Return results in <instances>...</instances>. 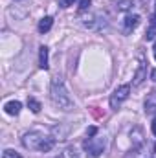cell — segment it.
I'll return each instance as SVG.
<instances>
[{"instance_id":"1","label":"cell","mask_w":156,"mask_h":158,"mask_svg":"<svg viewBox=\"0 0 156 158\" xmlns=\"http://www.w3.org/2000/svg\"><path fill=\"white\" fill-rule=\"evenodd\" d=\"M50 96H51V101L59 109H63V110H72L74 109V99L70 98V94H68V90H66V86H64L61 77H55L51 81Z\"/></svg>"},{"instance_id":"2","label":"cell","mask_w":156,"mask_h":158,"mask_svg":"<svg viewBox=\"0 0 156 158\" xmlns=\"http://www.w3.org/2000/svg\"><path fill=\"white\" fill-rule=\"evenodd\" d=\"M129 96H130V85H121V86H117L116 90H114V94L110 96V109L117 110L119 105H121Z\"/></svg>"},{"instance_id":"3","label":"cell","mask_w":156,"mask_h":158,"mask_svg":"<svg viewBox=\"0 0 156 158\" xmlns=\"http://www.w3.org/2000/svg\"><path fill=\"white\" fill-rule=\"evenodd\" d=\"M46 138H48V136H44L42 132H30V134H26V136L22 138V143H24L28 149H39L40 151V145L44 143Z\"/></svg>"},{"instance_id":"4","label":"cell","mask_w":156,"mask_h":158,"mask_svg":"<svg viewBox=\"0 0 156 158\" xmlns=\"http://www.w3.org/2000/svg\"><path fill=\"white\" fill-rule=\"evenodd\" d=\"M84 149L90 153L92 158H97L103 153V149H105V142H103L101 138H88V140L84 142Z\"/></svg>"},{"instance_id":"5","label":"cell","mask_w":156,"mask_h":158,"mask_svg":"<svg viewBox=\"0 0 156 158\" xmlns=\"http://www.w3.org/2000/svg\"><path fill=\"white\" fill-rule=\"evenodd\" d=\"M138 24H140V15H129V17H125V20H123V30H125V33L132 31Z\"/></svg>"},{"instance_id":"6","label":"cell","mask_w":156,"mask_h":158,"mask_svg":"<svg viewBox=\"0 0 156 158\" xmlns=\"http://www.w3.org/2000/svg\"><path fill=\"white\" fill-rule=\"evenodd\" d=\"M20 109H22L20 101H7V103L4 105V110H6L7 114H11V116H17V114L20 112Z\"/></svg>"},{"instance_id":"7","label":"cell","mask_w":156,"mask_h":158,"mask_svg":"<svg viewBox=\"0 0 156 158\" xmlns=\"http://www.w3.org/2000/svg\"><path fill=\"white\" fill-rule=\"evenodd\" d=\"M39 66L42 70H48V48L40 46L39 50Z\"/></svg>"},{"instance_id":"8","label":"cell","mask_w":156,"mask_h":158,"mask_svg":"<svg viewBox=\"0 0 156 158\" xmlns=\"http://www.w3.org/2000/svg\"><path fill=\"white\" fill-rule=\"evenodd\" d=\"M51 26H53V19L51 17H44V19H40V22H39V31L40 33H48L51 30Z\"/></svg>"},{"instance_id":"9","label":"cell","mask_w":156,"mask_h":158,"mask_svg":"<svg viewBox=\"0 0 156 158\" xmlns=\"http://www.w3.org/2000/svg\"><path fill=\"white\" fill-rule=\"evenodd\" d=\"M143 79H145V63L142 61L140 66H138V72H136V76H134V86H140V85L143 83Z\"/></svg>"},{"instance_id":"10","label":"cell","mask_w":156,"mask_h":158,"mask_svg":"<svg viewBox=\"0 0 156 158\" xmlns=\"http://www.w3.org/2000/svg\"><path fill=\"white\" fill-rule=\"evenodd\" d=\"M145 110H147V112H154L156 110V92L149 94V98H147V101H145Z\"/></svg>"},{"instance_id":"11","label":"cell","mask_w":156,"mask_h":158,"mask_svg":"<svg viewBox=\"0 0 156 158\" xmlns=\"http://www.w3.org/2000/svg\"><path fill=\"white\" fill-rule=\"evenodd\" d=\"M28 107H30V110L35 112V114L40 112V103L35 99V98H28Z\"/></svg>"},{"instance_id":"12","label":"cell","mask_w":156,"mask_h":158,"mask_svg":"<svg viewBox=\"0 0 156 158\" xmlns=\"http://www.w3.org/2000/svg\"><path fill=\"white\" fill-rule=\"evenodd\" d=\"M134 6V0H119L117 2V9L119 11H129Z\"/></svg>"},{"instance_id":"13","label":"cell","mask_w":156,"mask_h":158,"mask_svg":"<svg viewBox=\"0 0 156 158\" xmlns=\"http://www.w3.org/2000/svg\"><path fill=\"white\" fill-rule=\"evenodd\" d=\"M2 158H22L18 153H15L13 149H6L4 151V155H2Z\"/></svg>"},{"instance_id":"14","label":"cell","mask_w":156,"mask_h":158,"mask_svg":"<svg viewBox=\"0 0 156 158\" xmlns=\"http://www.w3.org/2000/svg\"><path fill=\"white\" fill-rule=\"evenodd\" d=\"M90 2H92V0H81V4H79V11H86L88 6H90Z\"/></svg>"},{"instance_id":"15","label":"cell","mask_w":156,"mask_h":158,"mask_svg":"<svg viewBox=\"0 0 156 158\" xmlns=\"http://www.w3.org/2000/svg\"><path fill=\"white\" fill-rule=\"evenodd\" d=\"M74 2L76 0H59V6L61 7H70V6H74Z\"/></svg>"},{"instance_id":"16","label":"cell","mask_w":156,"mask_h":158,"mask_svg":"<svg viewBox=\"0 0 156 158\" xmlns=\"http://www.w3.org/2000/svg\"><path fill=\"white\" fill-rule=\"evenodd\" d=\"M154 37H156V28H154V26H151V30L147 31V40L154 39Z\"/></svg>"},{"instance_id":"17","label":"cell","mask_w":156,"mask_h":158,"mask_svg":"<svg viewBox=\"0 0 156 158\" xmlns=\"http://www.w3.org/2000/svg\"><path fill=\"white\" fill-rule=\"evenodd\" d=\"M96 131H97L96 127H90V129H88V136H94V134H96Z\"/></svg>"},{"instance_id":"18","label":"cell","mask_w":156,"mask_h":158,"mask_svg":"<svg viewBox=\"0 0 156 158\" xmlns=\"http://www.w3.org/2000/svg\"><path fill=\"white\" fill-rule=\"evenodd\" d=\"M151 79L156 83V70H153V72H151Z\"/></svg>"},{"instance_id":"19","label":"cell","mask_w":156,"mask_h":158,"mask_svg":"<svg viewBox=\"0 0 156 158\" xmlns=\"http://www.w3.org/2000/svg\"><path fill=\"white\" fill-rule=\"evenodd\" d=\"M151 129H153V132H154V134H156V118L153 119V127H151Z\"/></svg>"},{"instance_id":"20","label":"cell","mask_w":156,"mask_h":158,"mask_svg":"<svg viewBox=\"0 0 156 158\" xmlns=\"http://www.w3.org/2000/svg\"><path fill=\"white\" fill-rule=\"evenodd\" d=\"M151 26H154V28H156V17H153V20H151Z\"/></svg>"},{"instance_id":"21","label":"cell","mask_w":156,"mask_h":158,"mask_svg":"<svg viewBox=\"0 0 156 158\" xmlns=\"http://www.w3.org/2000/svg\"><path fill=\"white\" fill-rule=\"evenodd\" d=\"M153 52H154V57H156V42H154V48H153Z\"/></svg>"}]
</instances>
